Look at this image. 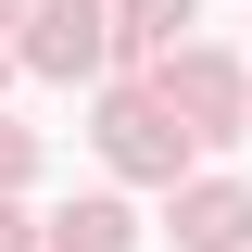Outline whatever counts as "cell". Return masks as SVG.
Masks as SVG:
<instances>
[{
    "label": "cell",
    "instance_id": "52a82bcc",
    "mask_svg": "<svg viewBox=\"0 0 252 252\" xmlns=\"http://www.w3.org/2000/svg\"><path fill=\"white\" fill-rule=\"evenodd\" d=\"M13 177H26V139H0V189H13Z\"/></svg>",
    "mask_w": 252,
    "mask_h": 252
},
{
    "label": "cell",
    "instance_id": "277c9868",
    "mask_svg": "<svg viewBox=\"0 0 252 252\" xmlns=\"http://www.w3.org/2000/svg\"><path fill=\"white\" fill-rule=\"evenodd\" d=\"M164 101H189V114H240V76H227V63H164Z\"/></svg>",
    "mask_w": 252,
    "mask_h": 252
},
{
    "label": "cell",
    "instance_id": "3957f363",
    "mask_svg": "<svg viewBox=\"0 0 252 252\" xmlns=\"http://www.w3.org/2000/svg\"><path fill=\"white\" fill-rule=\"evenodd\" d=\"M177 252H252V189H189L177 202Z\"/></svg>",
    "mask_w": 252,
    "mask_h": 252
},
{
    "label": "cell",
    "instance_id": "6da1fadb",
    "mask_svg": "<svg viewBox=\"0 0 252 252\" xmlns=\"http://www.w3.org/2000/svg\"><path fill=\"white\" fill-rule=\"evenodd\" d=\"M101 152H114L126 177H177V152H189V126H164V101H139V89H126L114 114H101Z\"/></svg>",
    "mask_w": 252,
    "mask_h": 252
},
{
    "label": "cell",
    "instance_id": "5b68a950",
    "mask_svg": "<svg viewBox=\"0 0 252 252\" xmlns=\"http://www.w3.org/2000/svg\"><path fill=\"white\" fill-rule=\"evenodd\" d=\"M114 38H126V51H177V38H189V0H126Z\"/></svg>",
    "mask_w": 252,
    "mask_h": 252
},
{
    "label": "cell",
    "instance_id": "7a4b0ae2",
    "mask_svg": "<svg viewBox=\"0 0 252 252\" xmlns=\"http://www.w3.org/2000/svg\"><path fill=\"white\" fill-rule=\"evenodd\" d=\"M101 51H114V13H89V0H51L38 38H26L38 76H101Z\"/></svg>",
    "mask_w": 252,
    "mask_h": 252
},
{
    "label": "cell",
    "instance_id": "ba28073f",
    "mask_svg": "<svg viewBox=\"0 0 252 252\" xmlns=\"http://www.w3.org/2000/svg\"><path fill=\"white\" fill-rule=\"evenodd\" d=\"M0 252H26V227H13V215H0Z\"/></svg>",
    "mask_w": 252,
    "mask_h": 252
},
{
    "label": "cell",
    "instance_id": "8992f818",
    "mask_svg": "<svg viewBox=\"0 0 252 252\" xmlns=\"http://www.w3.org/2000/svg\"><path fill=\"white\" fill-rule=\"evenodd\" d=\"M51 252H126V202H76L51 227Z\"/></svg>",
    "mask_w": 252,
    "mask_h": 252
}]
</instances>
